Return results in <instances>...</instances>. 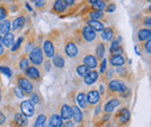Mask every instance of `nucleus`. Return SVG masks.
Returning a JSON list of instances; mask_svg holds the SVG:
<instances>
[{"label": "nucleus", "instance_id": "obj_1", "mask_svg": "<svg viewBox=\"0 0 151 127\" xmlns=\"http://www.w3.org/2000/svg\"><path fill=\"white\" fill-rule=\"evenodd\" d=\"M29 59L34 65H41L43 61V55H42V51L40 48H35L30 55H29Z\"/></svg>", "mask_w": 151, "mask_h": 127}, {"label": "nucleus", "instance_id": "obj_2", "mask_svg": "<svg viewBox=\"0 0 151 127\" xmlns=\"http://www.w3.org/2000/svg\"><path fill=\"white\" fill-rule=\"evenodd\" d=\"M21 111L26 117H32L34 114V104L32 101H24L21 103Z\"/></svg>", "mask_w": 151, "mask_h": 127}, {"label": "nucleus", "instance_id": "obj_3", "mask_svg": "<svg viewBox=\"0 0 151 127\" xmlns=\"http://www.w3.org/2000/svg\"><path fill=\"white\" fill-rule=\"evenodd\" d=\"M18 82H19L20 88L23 91H26V92H28V94H30V92L33 91V84H32L30 81L27 80L26 77H19Z\"/></svg>", "mask_w": 151, "mask_h": 127}, {"label": "nucleus", "instance_id": "obj_4", "mask_svg": "<svg viewBox=\"0 0 151 127\" xmlns=\"http://www.w3.org/2000/svg\"><path fill=\"white\" fill-rule=\"evenodd\" d=\"M109 89L112 91H116V92H122V91L127 90V87L124 86V83H122L117 80H114L112 82H109Z\"/></svg>", "mask_w": 151, "mask_h": 127}, {"label": "nucleus", "instance_id": "obj_5", "mask_svg": "<svg viewBox=\"0 0 151 127\" xmlns=\"http://www.w3.org/2000/svg\"><path fill=\"white\" fill-rule=\"evenodd\" d=\"M83 36H84V38H85L86 40L92 42V40H94L95 39L96 35H95V31L92 29V28H90L88 26H86V27L83 28Z\"/></svg>", "mask_w": 151, "mask_h": 127}, {"label": "nucleus", "instance_id": "obj_6", "mask_svg": "<svg viewBox=\"0 0 151 127\" xmlns=\"http://www.w3.org/2000/svg\"><path fill=\"white\" fill-rule=\"evenodd\" d=\"M43 49H44V53L48 58H52L55 55V48H54V44L50 40H45L44 42Z\"/></svg>", "mask_w": 151, "mask_h": 127}, {"label": "nucleus", "instance_id": "obj_7", "mask_svg": "<svg viewBox=\"0 0 151 127\" xmlns=\"http://www.w3.org/2000/svg\"><path fill=\"white\" fill-rule=\"evenodd\" d=\"M62 125H63L62 117L60 116H57V114H54L48 120V126L47 127H62Z\"/></svg>", "mask_w": 151, "mask_h": 127}, {"label": "nucleus", "instance_id": "obj_8", "mask_svg": "<svg viewBox=\"0 0 151 127\" xmlns=\"http://www.w3.org/2000/svg\"><path fill=\"white\" fill-rule=\"evenodd\" d=\"M129 118H130V112H129V110L127 109H122L120 111V113L117 114V121H120L121 124L128 123Z\"/></svg>", "mask_w": 151, "mask_h": 127}, {"label": "nucleus", "instance_id": "obj_9", "mask_svg": "<svg viewBox=\"0 0 151 127\" xmlns=\"http://www.w3.org/2000/svg\"><path fill=\"white\" fill-rule=\"evenodd\" d=\"M99 99H100V95L96 90H91L88 92V95H87V103L88 104L95 105V104H98Z\"/></svg>", "mask_w": 151, "mask_h": 127}, {"label": "nucleus", "instance_id": "obj_10", "mask_svg": "<svg viewBox=\"0 0 151 127\" xmlns=\"http://www.w3.org/2000/svg\"><path fill=\"white\" fill-rule=\"evenodd\" d=\"M1 43L4 44V46H7V48L12 46L14 44V35L11 33L4 35V37H1Z\"/></svg>", "mask_w": 151, "mask_h": 127}, {"label": "nucleus", "instance_id": "obj_11", "mask_svg": "<svg viewBox=\"0 0 151 127\" xmlns=\"http://www.w3.org/2000/svg\"><path fill=\"white\" fill-rule=\"evenodd\" d=\"M65 52H66V55H69V57L73 58V57L78 55V49H77V46L73 43H68L66 46H65Z\"/></svg>", "mask_w": 151, "mask_h": 127}, {"label": "nucleus", "instance_id": "obj_12", "mask_svg": "<svg viewBox=\"0 0 151 127\" xmlns=\"http://www.w3.org/2000/svg\"><path fill=\"white\" fill-rule=\"evenodd\" d=\"M111 64L116 67H121L124 65V59L121 55H113V57L111 58Z\"/></svg>", "mask_w": 151, "mask_h": 127}, {"label": "nucleus", "instance_id": "obj_13", "mask_svg": "<svg viewBox=\"0 0 151 127\" xmlns=\"http://www.w3.org/2000/svg\"><path fill=\"white\" fill-rule=\"evenodd\" d=\"M71 117H73V120L76 123H80L83 119V113L78 106H72L71 109Z\"/></svg>", "mask_w": 151, "mask_h": 127}, {"label": "nucleus", "instance_id": "obj_14", "mask_svg": "<svg viewBox=\"0 0 151 127\" xmlns=\"http://www.w3.org/2000/svg\"><path fill=\"white\" fill-rule=\"evenodd\" d=\"M119 105H120V101H119V99H112V101H109V102L105 105V111H106L107 113H111V112H113L114 110L116 109Z\"/></svg>", "mask_w": 151, "mask_h": 127}, {"label": "nucleus", "instance_id": "obj_15", "mask_svg": "<svg viewBox=\"0 0 151 127\" xmlns=\"http://www.w3.org/2000/svg\"><path fill=\"white\" fill-rule=\"evenodd\" d=\"M11 30V23L8 20H2L0 22V35H6Z\"/></svg>", "mask_w": 151, "mask_h": 127}, {"label": "nucleus", "instance_id": "obj_16", "mask_svg": "<svg viewBox=\"0 0 151 127\" xmlns=\"http://www.w3.org/2000/svg\"><path fill=\"white\" fill-rule=\"evenodd\" d=\"M87 24H88V27L92 28L94 31L95 30H96V31H102V29H104V24H102L101 22L96 21V20H88V21H87Z\"/></svg>", "mask_w": 151, "mask_h": 127}, {"label": "nucleus", "instance_id": "obj_17", "mask_svg": "<svg viewBox=\"0 0 151 127\" xmlns=\"http://www.w3.org/2000/svg\"><path fill=\"white\" fill-rule=\"evenodd\" d=\"M85 77V83L86 84H93L98 80V72H88Z\"/></svg>", "mask_w": 151, "mask_h": 127}, {"label": "nucleus", "instance_id": "obj_18", "mask_svg": "<svg viewBox=\"0 0 151 127\" xmlns=\"http://www.w3.org/2000/svg\"><path fill=\"white\" fill-rule=\"evenodd\" d=\"M14 120H15V124L20 127H23L27 125V118L24 114H21V113H17L15 117H14Z\"/></svg>", "mask_w": 151, "mask_h": 127}, {"label": "nucleus", "instance_id": "obj_19", "mask_svg": "<svg viewBox=\"0 0 151 127\" xmlns=\"http://www.w3.org/2000/svg\"><path fill=\"white\" fill-rule=\"evenodd\" d=\"M66 6L68 5H66V2L64 0H56L55 4H54V9L58 13H62V12H64L66 9Z\"/></svg>", "mask_w": 151, "mask_h": 127}, {"label": "nucleus", "instance_id": "obj_20", "mask_svg": "<svg viewBox=\"0 0 151 127\" xmlns=\"http://www.w3.org/2000/svg\"><path fill=\"white\" fill-rule=\"evenodd\" d=\"M26 74L30 79H36L37 80L38 77H40V72H38V70L36 67H28L26 70Z\"/></svg>", "mask_w": 151, "mask_h": 127}, {"label": "nucleus", "instance_id": "obj_21", "mask_svg": "<svg viewBox=\"0 0 151 127\" xmlns=\"http://www.w3.org/2000/svg\"><path fill=\"white\" fill-rule=\"evenodd\" d=\"M60 117L62 119H70L71 118V108L69 105H63L60 109Z\"/></svg>", "mask_w": 151, "mask_h": 127}, {"label": "nucleus", "instance_id": "obj_22", "mask_svg": "<svg viewBox=\"0 0 151 127\" xmlns=\"http://www.w3.org/2000/svg\"><path fill=\"white\" fill-rule=\"evenodd\" d=\"M84 62H85V65L88 66L90 68H95V67H96V59L91 55H88L85 57Z\"/></svg>", "mask_w": 151, "mask_h": 127}, {"label": "nucleus", "instance_id": "obj_23", "mask_svg": "<svg viewBox=\"0 0 151 127\" xmlns=\"http://www.w3.org/2000/svg\"><path fill=\"white\" fill-rule=\"evenodd\" d=\"M151 37L150 29H142L138 31V39L139 40H148Z\"/></svg>", "mask_w": 151, "mask_h": 127}, {"label": "nucleus", "instance_id": "obj_24", "mask_svg": "<svg viewBox=\"0 0 151 127\" xmlns=\"http://www.w3.org/2000/svg\"><path fill=\"white\" fill-rule=\"evenodd\" d=\"M77 102H78V104L81 106V108H86L87 106V96L85 95V94H83V92H80L78 96H77Z\"/></svg>", "mask_w": 151, "mask_h": 127}, {"label": "nucleus", "instance_id": "obj_25", "mask_svg": "<svg viewBox=\"0 0 151 127\" xmlns=\"http://www.w3.org/2000/svg\"><path fill=\"white\" fill-rule=\"evenodd\" d=\"M101 37L105 39V40H111L113 38V29L112 28H104L102 29V33H101Z\"/></svg>", "mask_w": 151, "mask_h": 127}, {"label": "nucleus", "instance_id": "obj_26", "mask_svg": "<svg viewBox=\"0 0 151 127\" xmlns=\"http://www.w3.org/2000/svg\"><path fill=\"white\" fill-rule=\"evenodd\" d=\"M54 58V60H52V62H54V65L56 66V67H64V64H65V61H64V59H63V57H60L59 55H54L52 57Z\"/></svg>", "mask_w": 151, "mask_h": 127}, {"label": "nucleus", "instance_id": "obj_27", "mask_svg": "<svg viewBox=\"0 0 151 127\" xmlns=\"http://www.w3.org/2000/svg\"><path fill=\"white\" fill-rule=\"evenodd\" d=\"M88 72H90V67L86 66V65H80L77 68V73H78L79 76H86V74Z\"/></svg>", "mask_w": 151, "mask_h": 127}, {"label": "nucleus", "instance_id": "obj_28", "mask_svg": "<svg viewBox=\"0 0 151 127\" xmlns=\"http://www.w3.org/2000/svg\"><path fill=\"white\" fill-rule=\"evenodd\" d=\"M24 21H26V20H24L23 16H20V18H18L17 20H14V22H13V29L17 30V29L22 28L23 24H24Z\"/></svg>", "mask_w": 151, "mask_h": 127}, {"label": "nucleus", "instance_id": "obj_29", "mask_svg": "<svg viewBox=\"0 0 151 127\" xmlns=\"http://www.w3.org/2000/svg\"><path fill=\"white\" fill-rule=\"evenodd\" d=\"M111 52H112L113 55H121L122 50H121V48H120L119 42H113V44H112V46H111Z\"/></svg>", "mask_w": 151, "mask_h": 127}, {"label": "nucleus", "instance_id": "obj_30", "mask_svg": "<svg viewBox=\"0 0 151 127\" xmlns=\"http://www.w3.org/2000/svg\"><path fill=\"white\" fill-rule=\"evenodd\" d=\"M45 116L44 114H40L37 118H36V121H35V127H44L45 125Z\"/></svg>", "mask_w": 151, "mask_h": 127}, {"label": "nucleus", "instance_id": "obj_31", "mask_svg": "<svg viewBox=\"0 0 151 127\" xmlns=\"http://www.w3.org/2000/svg\"><path fill=\"white\" fill-rule=\"evenodd\" d=\"M93 7H94L96 11H102V9L106 8V4H105L104 0H98L96 2L93 4Z\"/></svg>", "mask_w": 151, "mask_h": 127}, {"label": "nucleus", "instance_id": "obj_32", "mask_svg": "<svg viewBox=\"0 0 151 127\" xmlns=\"http://www.w3.org/2000/svg\"><path fill=\"white\" fill-rule=\"evenodd\" d=\"M96 55H98V58H104V55H105V46H104V44H99L98 45Z\"/></svg>", "mask_w": 151, "mask_h": 127}, {"label": "nucleus", "instance_id": "obj_33", "mask_svg": "<svg viewBox=\"0 0 151 127\" xmlns=\"http://www.w3.org/2000/svg\"><path fill=\"white\" fill-rule=\"evenodd\" d=\"M90 18H92V20H98V18H102V13H101V11L92 12V13H90Z\"/></svg>", "mask_w": 151, "mask_h": 127}, {"label": "nucleus", "instance_id": "obj_34", "mask_svg": "<svg viewBox=\"0 0 151 127\" xmlns=\"http://www.w3.org/2000/svg\"><path fill=\"white\" fill-rule=\"evenodd\" d=\"M20 68H21L22 71H26V70L28 68V60H27L26 58H22V59H21V61H20Z\"/></svg>", "mask_w": 151, "mask_h": 127}, {"label": "nucleus", "instance_id": "obj_35", "mask_svg": "<svg viewBox=\"0 0 151 127\" xmlns=\"http://www.w3.org/2000/svg\"><path fill=\"white\" fill-rule=\"evenodd\" d=\"M6 16H7V9H6V7L1 6V7H0V21L5 20Z\"/></svg>", "mask_w": 151, "mask_h": 127}, {"label": "nucleus", "instance_id": "obj_36", "mask_svg": "<svg viewBox=\"0 0 151 127\" xmlns=\"http://www.w3.org/2000/svg\"><path fill=\"white\" fill-rule=\"evenodd\" d=\"M0 72L2 73V74H5V75H7V76H11V75H12L11 70H9L8 67H5V66H1V67H0Z\"/></svg>", "mask_w": 151, "mask_h": 127}, {"label": "nucleus", "instance_id": "obj_37", "mask_svg": "<svg viewBox=\"0 0 151 127\" xmlns=\"http://www.w3.org/2000/svg\"><path fill=\"white\" fill-rule=\"evenodd\" d=\"M22 39H23L22 37H19V38H18V42H17V43L14 44V46L12 48V51H17V50L19 49V48H20V44L22 43Z\"/></svg>", "mask_w": 151, "mask_h": 127}, {"label": "nucleus", "instance_id": "obj_38", "mask_svg": "<svg viewBox=\"0 0 151 127\" xmlns=\"http://www.w3.org/2000/svg\"><path fill=\"white\" fill-rule=\"evenodd\" d=\"M34 2H35V6L38 8L44 7V5H45V0H34Z\"/></svg>", "mask_w": 151, "mask_h": 127}, {"label": "nucleus", "instance_id": "obj_39", "mask_svg": "<svg viewBox=\"0 0 151 127\" xmlns=\"http://www.w3.org/2000/svg\"><path fill=\"white\" fill-rule=\"evenodd\" d=\"M115 8H116V6H115V4H111V5H108L107 6V12H109V13H113L114 11H115Z\"/></svg>", "mask_w": 151, "mask_h": 127}, {"label": "nucleus", "instance_id": "obj_40", "mask_svg": "<svg viewBox=\"0 0 151 127\" xmlns=\"http://www.w3.org/2000/svg\"><path fill=\"white\" fill-rule=\"evenodd\" d=\"M144 46H145V50H147V51H148V53H151V40L150 39H148V42H147V43H145V45H144Z\"/></svg>", "mask_w": 151, "mask_h": 127}, {"label": "nucleus", "instance_id": "obj_41", "mask_svg": "<svg viewBox=\"0 0 151 127\" xmlns=\"http://www.w3.org/2000/svg\"><path fill=\"white\" fill-rule=\"evenodd\" d=\"M15 95L20 97V98H22L23 97V94H22V89L21 88H15Z\"/></svg>", "mask_w": 151, "mask_h": 127}, {"label": "nucleus", "instance_id": "obj_42", "mask_svg": "<svg viewBox=\"0 0 151 127\" xmlns=\"http://www.w3.org/2000/svg\"><path fill=\"white\" fill-rule=\"evenodd\" d=\"M106 64H107V61H106V60H104V61H102V64H101L100 73H104V72H105V70H106Z\"/></svg>", "mask_w": 151, "mask_h": 127}, {"label": "nucleus", "instance_id": "obj_43", "mask_svg": "<svg viewBox=\"0 0 151 127\" xmlns=\"http://www.w3.org/2000/svg\"><path fill=\"white\" fill-rule=\"evenodd\" d=\"M144 24L145 26H148V27H150L151 26V20H150V16H148V18H144Z\"/></svg>", "mask_w": 151, "mask_h": 127}, {"label": "nucleus", "instance_id": "obj_44", "mask_svg": "<svg viewBox=\"0 0 151 127\" xmlns=\"http://www.w3.org/2000/svg\"><path fill=\"white\" fill-rule=\"evenodd\" d=\"M5 120H6V118H5V116L0 112V125H2L4 123H5Z\"/></svg>", "mask_w": 151, "mask_h": 127}, {"label": "nucleus", "instance_id": "obj_45", "mask_svg": "<svg viewBox=\"0 0 151 127\" xmlns=\"http://www.w3.org/2000/svg\"><path fill=\"white\" fill-rule=\"evenodd\" d=\"M64 127H75V126H73V124L71 121H68V123L64 124Z\"/></svg>", "mask_w": 151, "mask_h": 127}, {"label": "nucleus", "instance_id": "obj_46", "mask_svg": "<svg viewBox=\"0 0 151 127\" xmlns=\"http://www.w3.org/2000/svg\"><path fill=\"white\" fill-rule=\"evenodd\" d=\"M66 2V5H73L76 2V0H64Z\"/></svg>", "mask_w": 151, "mask_h": 127}, {"label": "nucleus", "instance_id": "obj_47", "mask_svg": "<svg viewBox=\"0 0 151 127\" xmlns=\"http://www.w3.org/2000/svg\"><path fill=\"white\" fill-rule=\"evenodd\" d=\"M33 101H34V103H37L38 98H37V96H36V95H33Z\"/></svg>", "mask_w": 151, "mask_h": 127}, {"label": "nucleus", "instance_id": "obj_48", "mask_svg": "<svg viewBox=\"0 0 151 127\" xmlns=\"http://www.w3.org/2000/svg\"><path fill=\"white\" fill-rule=\"evenodd\" d=\"M100 111H101V106H100V105H99V106H98V108H96V111H95V113H99V112H100Z\"/></svg>", "mask_w": 151, "mask_h": 127}, {"label": "nucleus", "instance_id": "obj_49", "mask_svg": "<svg viewBox=\"0 0 151 127\" xmlns=\"http://www.w3.org/2000/svg\"><path fill=\"white\" fill-rule=\"evenodd\" d=\"M87 1H88V2L91 4V5H93V4H94V2H96L98 0H87Z\"/></svg>", "mask_w": 151, "mask_h": 127}, {"label": "nucleus", "instance_id": "obj_50", "mask_svg": "<svg viewBox=\"0 0 151 127\" xmlns=\"http://www.w3.org/2000/svg\"><path fill=\"white\" fill-rule=\"evenodd\" d=\"M26 6H27V8H28V11H32V7H30V6H29V5H28V4H27V5H26Z\"/></svg>", "mask_w": 151, "mask_h": 127}, {"label": "nucleus", "instance_id": "obj_51", "mask_svg": "<svg viewBox=\"0 0 151 127\" xmlns=\"http://www.w3.org/2000/svg\"><path fill=\"white\" fill-rule=\"evenodd\" d=\"M2 53H4V49H2V48H0V55H2Z\"/></svg>", "mask_w": 151, "mask_h": 127}, {"label": "nucleus", "instance_id": "obj_52", "mask_svg": "<svg viewBox=\"0 0 151 127\" xmlns=\"http://www.w3.org/2000/svg\"><path fill=\"white\" fill-rule=\"evenodd\" d=\"M1 44H2V43H1V37H0V48H2V46H1Z\"/></svg>", "mask_w": 151, "mask_h": 127}, {"label": "nucleus", "instance_id": "obj_53", "mask_svg": "<svg viewBox=\"0 0 151 127\" xmlns=\"http://www.w3.org/2000/svg\"><path fill=\"white\" fill-rule=\"evenodd\" d=\"M147 1H149V2H150V1H151V0H147Z\"/></svg>", "mask_w": 151, "mask_h": 127}, {"label": "nucleus", "instance_id": "obj_54", "mask_svg": "<svg viewBox=\"0 0 151 127\" xmlns=\"http://www.w3.org/2000/svg\"><path fill=\"white\" fill-rule=\"evenodd\" d=\"M0 101H1V96H0Z\"/></svg>", "mask_w": 151, "mask_h": 127}, {"label": "nucleus", "instance_id": "obj_55", "mask_svg": "<svg viewBox=\"0 0 151 127\" xmlns=\"http://www.w3.org/2000/svg\"><path fill=\"white\" fill-rule=\"evenodd\" d=\"M32 1H34V0H32Z\"/></svg>", "mask_w": 151, "mask_h": 127}]
</instances>
